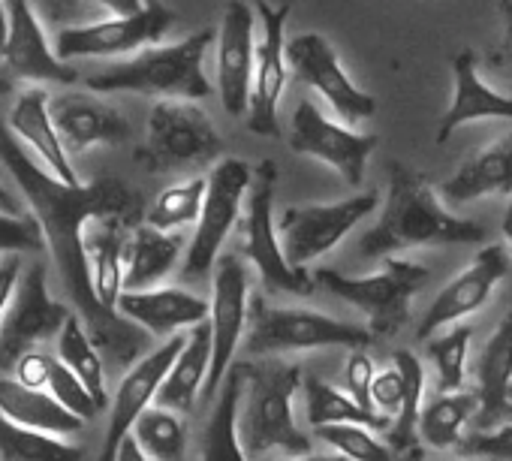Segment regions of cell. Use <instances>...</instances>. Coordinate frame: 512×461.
I'll return each mask as SVG.
<instances>
[{
  "label": "cell",
  "mask_w": 512,
  "mask_h": 461,
  "mask_svg": "<svg viewBox=\"0 0 512 461\" xmlns=\"http://www.w3.org/2000/svg\"><path fill=\"white\" fill-rule=\"evenodd\" d=\"M0 163L10 169L22 196L28 199V208L46 236V251L52 254L61 287L82 317L91 341L112 368H133L145 353H151V335L127 317L100 308L82 248V229L97 214H124L142 220V196L130 190L121 178H97L79 187L58 181L28 154V148L10 133L4 121H0Z\"/></svg>",
  "instance_id": "1"
},
{
  "label": "cell",
  "mask_w": 512,
  "mask_h": 461,
  "mask_svg": "<svg viewBox=\"0 0 512 461\" xmlns=\"http://www.w3.org/2000/svg\"><path fill=\"white\" fill-rule=\"evenodd\" d=\"M386 202L371 229L359 242L365 260H386L407 248H446V245H482L485 226L467 217H455L443 208L428 178L401 160L386 166Z\"/></svg>",
  "instance_id": "2"
},
{
  "label": "cell",
  "mask_w": 512,
  "mask_h": 461,
  "mask_svg": "<svg viewBox=\"0 0 512 461\" xmlns=\"http://www.w3.org/2000/svg\"><path fill=\"white\" fill-rule=\"evenodd\" d=\"M244 395L238 410V434L250 461H266L272 452L287 458L311 455V437L296 425L293 398L299 392L302 371L284 359H244L235 362Z\"/></svg>",
  "instance_id": "3"
},
{
  "label": "cell",
  "mask_w": 512,
  "mask_h": 461,
  "mask_svg": "<svg viewBox=\"0 0 512 461\" xmlns=\"http://www.w3.org/2000/svg\"><path fill=\"white\" fill-rule=\"evenodd\" d=\"M217 40L214 28H205L172 46H148L127 61L112 64L109 70L91 76L85 85L91 91H130L160 100H205L211 82L202 70L208 46Z\"/></svg>",
  "instance_id": "4"
},
{
  "label": "cell",
  "mask_w": 512,
  "mask_h": 461,
  "mask_svg": "<svg viewBox=\"0 0 512 461\" xmlns=\"http://www.w3.org/2000/svg\"><path fill=\"white\" fill-rule=\"evenodd\" d=\"M275 184H278L275 160H260V166L253 169L244 211L235 223L238 251L260 272V281L266 284L269 293L311 296L317 290L314 275L308 269H296L281 248L278 220H275Z\"/></svg>",
  "instance_id": "5"
},
{
  "label": "cell",
  "mask_w": 512,
  "mask_h": 461,
  "mask_svg": "<svg viewBox=\"0 0 512 461\" xmlns=\"http://www.w3.org/2000/svg\"><path fill=\"white\" fill-rule=\"evenodd\" d=\"M374 341V332L359 323L335 320L308 308H275L266 299L250 302V320L244 335L247 359H272L278 353L320 350V347H350L365 350Z\"/></svg>",
  "instance_id": "6"
},
{
  "label": "cell",
  "mask_w": 512,
  "mask_h": 461,
  "mask_svg": "<svg viewBox=\"0 0 512 461\" xmlns=\"http://www.w3.org/2000/svg\"><path fill=\"white\" fill-rule=\"evenodd\" d=\"M431 272L422 263L413 260H383L377 272L365 278L341 275L335 269H317L314 281L317 287L329 290L341 302L359 308L368 317V329L377 335H395L407 317H410V302L422 287L428 284Z\"/></svg>",
  "instance_id": "7"
},
{
  "label": "cell",
  "mask_w": 512,
  "mask_h": 461,
  "mask_svg": "<svg viewBox=\"0 0 512 461\" xmlns=\"http://www.w3.org/2000/svg\"><path fill=\"white\" fill-rule=\"evenodd\" d=\"M223 154V139L211 118L190 100H157L148 115L145 145L139 160L148 172H172L214 163Z\"/></svg>",
  "instance_id": "8"
},
{
  "label": "cell",
  "mask_w": 512,
  "mask_h": 461,
  "mask_svg": "<svg viewBox=\"0 0 512 461\" xmlns=\"http://www.w3.org/2000/svg\"><path fill=\"white\" fill-rule=\"evenodd\" d=\"M380 190H362L350 199L329 202V205H290L278 217V236L287 260L296 269H305L308 263L329 254L335 245H341L353 229L377 211Z\"/></svg>",
  "instance_id": "9"
},
{
  "label": "cell",
  "mask_w": 512,
  "mask_h": 461,
  "mask_svg": "<svg viewBox=\"0 0 512 461\" xmlns=\"http://www.w3.org/2000/svg\"><path fill=\"white\" fill-rule=\"evenodd\" d=\"M250 181H253V169L238 157H226L211 169L202 217L196 223L193 242L181 263L184 281H199L217 266L220 245L226 242V236L241 217V202L247 199Z\"/></svg>",
  "instance_id": "10"
},
{
  "label": "cell",
  "mask_w": 512,
  "mask_h": 461,
  "mask_svg": "<svg viewBox=\"0 0 512 461\" xmlns=\"http://www.w3.org/2000/svg\"><path fill=\"white\" fill-rule=\"evenodd\" d=\"M70 308L64 302L52 299L49 293V266L46 260H37L16 287L13 305L0 323V368L13 371L19 359L49 338L61 335L64 323L70 320Z\"/></svg>",
  "instance_id": "11"
},
{
  "label": "cell",
  "mask_w": 512,
  "mask_h": 461,
  "mask_svg": "<svg viewBox=\"0 0 512 461\" xmlns=\"http://www.w3.org/2000/svg\"><path fill=\"white\" fill-rule=\"evenodd\" d=\"M250 281L247 269L238 260V254H220L214 266V284H211V374L202 389V404H214L229 368L232 356L244 344L247 320H250V299H247Z\"/></svg>",
  "instance_id": "12"
},
{
  "label": "cell",
  "mask_w": 512,
  "mask_h": 461,
  "mask_svg": "<svg viewBox=\"0 0 512 461\" xmlns=\"http://www.w3.org/2000/svg\"><path fill=\"white\" fill-rule=\"evenodd\" d=\"M253 13L263 22V37L256 43V64L250 82V106H247V130L266 139L281 136L278 106L287 88V19L293 4L272 7L269 0H253Z\"/></svg>",
  "instance_id": "13"
},
{
  "label": "cell",
  "mask_w": 512,
  "mask_h": 461,
  "mask_svg": "<svg viewBox=\"0 0 512 461\" xmlns=\"http://www.w3.org/2000/svg\"><path fill=\"white\" fill-rule=\"evenodd\" d=\"M172 25H175V13L163 7L160 0H148L145 10L136 16H115L103 22L61 28L55 37V52L64 64L73 58L130 55V52H139L142 46L163 40L172 31Z\"/></svg>",
  "instance_id": "14"
},
{
  "label": "cell",
  "mask_w": 512,
  "mask_h": 461,
  "mask_svg": "<svg viewBox=\"0 0 512 461\" xmlns=\"http://www.w3.org/2000/svg\"><path fill=\"white\" fill-rule=\"evenodd\" d=\"M287 64L302 85L314 88L335 109V115H341L344 127H356L374 118L377 100L347 76L335 46L323 34L293 37L287 43Z\"/></svg>",
  "instance_id": "15"
},
{
  "label": "cell",
  "mask_w": 512,
  "mask_h": 461,
  "mask_svg": "<svg viewBox=\"0 0 512 461\" xmlns=\"http://www.w3.org/2000/svg\"><path fill=\"white\" fill-rule=\"evenodd\" d=\"M374 148H377V136H368V133L362 136L326 118L311 100H302L293 112L290 151L332 166L350 187H362Z\"/></svg>",
  "instance_id": "16"
},
{
  "label": "cell",
  "mask_w": 512,
  "mask_h": 461,
  "mask_svg": "<svg viewBox=\"0 0 512 461\" xmlns=\"http://www.w3.org/2000/svg\"><path fill=\"white\" fill-rule=\"evenodd\" d=\"M512 269V257L506 251V245H485L473 263L455 275L440 293L437 299L428 305L425 317L419 320L416 338L419 341H431L443 326L461 323L464 317L476 314L479 308H485V302L491 299L494 287L509 275Z\"/></svg>",
  "instance_id": "17"
},
{
  "label": "cell",
  "mask_w": 512,
  "mask_h": 461,
  "mask_svg": "<svg viewBox=\"0 0 512 461\" xmlns=\"http://www.w3.org/2000/svg\"><path fill=\"white\" fill-rule=\"evenodd\" d=\"M187 335H175L169 341H163L157 350L145 353L133 368H127L124 380L118 383V392L112 398V410H109V428L103 437V449H100V461H115L118 446L127 434H133L136 419L154 407L157 392L169 374V368L175 365L178 353L184 350Z\"/></svg>",
  "instance_id": "18"
},
{
  "label": "cell",
  "mask_w": 512,
  "mask_h": 461,
  "mask_svg": "<svg viewBox=\"0 0 512 461\" xmlns=\"http://www.w3.org/2000/svg\"><path fill=\"white\" fill-rule=\"evenodd\" d=\"M253 25V7L244 0H229L217 31V91L223 109L232 118H244L250 106V82L256 64Z\"/></svg>",
  "instance_id": "19"
},
{
  "label": "cell",
  "mask_w": 512,
  "mask_h": 461,
  "mask_svg": "<svg viewBox=\"0 0 512 461\" xmlns=\"http://www.w3.org/2000/svg\"><path fill=\"white\" fill-rule=\"evenodd\" d=\"M0 58L16 79L49 85H73L79 79L46 40L31 0H7V43Z\"/></svg>",
  "instance_id": "20"
},
{
  "label": "cell",
  "mask_w": 512,
  "mask_h": 461,
  "mask_svg": "<svg viewBox=\"0 0 512 461\" xmlns=\"http://www.w3.org/2000/svg\"><path fill=\"white\" fill-rule=\"evenodd\" d=\"M136 226H142L139 217L97 214L82 229V248L88 257L94 296L100 308L112 314H118V299L124 293V257Z\"/></svg>",
  "instance_id": "21"
},
{
  "label": "cell",
  "mask_w": 512,
  "mask_h": 461,
  "mask_svg": "<svg viewBox=\"0 0 512 461\" xmlns=\"http://www.w3.org/2000/svg\"><path fill=\"white\" fill-rule=\"evenodd\" d=\"M49 112L67 151L82 154L97 145H121L130 139L127 118L94 94L67 91L49 100Z\"/></svg>",
  "instance_id": "22"
},
{
  "label": "cell",
  "mask_w": 512,
  "mask_h": 461,
  "mask_svg": "<svg viewBox=\"0 0 512 461\" xmlns=\"http://www.w3.org/2000/svg\"><path fill=\"white\" fill-rule=\"evenodd\" d=\"M476 395L479 410L470 422L473 431H494L512 422V308L482 344L476 365Z\"/></svg>",
  "instance_id": "23"
},
{
  "label": "cell",
  "mask_w": 512,
  "mask_h": 461,
  "mask_svg": "<svg viewBox=\"0 0 512 461\" xmlns=\"http://www.w3.org/2000/svg\"><path fill=\"white\" fill-rule=\"evenodd\" d=\"M118 314L145 329L151 338H175L184 335L181 329H196L208 320L211 302L181 287H157L142 293H121Z\"/></svg>",
  "instance_id": "24"
},
{
  "label": "cell",
  "mask_w": 512,
  "mask_h": 461,
  "mask_svg": "<svg viewBox=\"0 0 512 461\" xmlns=\"http://www.w3.org/2000/svg\"><path fill=\"white\" fill-rule=\"evenodd\" d=\"M491 118L512 121V97H503L491 85H485V79L479 76L476 55L464 49L452 58V103L437 124V142H449V136L464 124Z\"/></svg>",
  "instance_id": "25"
},
{
  "label": "cell",
  "mask_w": 512,
  "mask_h": 461,
  "mask_svg": "<svg viewBox=\"0 0 512 461\" xmlns=\"http://www.w3.org/2000/svg\"><path fill=\"white\" fill-rule=\"evenodd\" d=\"M49 100L52 97L43 88L25 91L13 103L7 127H10L13 136L22 139V145L28 148L31 157H40L46 163V169L58 181H64L70 187H79L82 181H79V175H76V169L70 163V154H67V148H64V142L58 136V127H55L52 112H49Z\"/></svg>",
  "instance_id": "26"
},
{
  "label": "cell",
  "mask_w": 512,
  "mask_h": 461,
  "mask_svg": "<svg viewBox=\"0 0 512 461\" xmlns=\"http://www.w3.org/2000/svg\"><path fill=\"white\" fill-rule=\"evenodd\" d=\"M512 193V130L494 139L488 148L476 151L458 166L452 178L440 184V196L452 205H467L482 196Z\"/></svg>",
  "instance_id": "27"
},
{
  "label": "cell",
  "mask_w": 512,
  "mask_h": 461,
  "mask_svg": "<svg viewBox=\"0 0 512 461\" xmlns=\"http://www.w3.org/2000/svg\"><path fill=\"white\" fill-rule=\"evenodd\" d=\"M208 374H211V326L205 320L187 332L184 350L178 353L175 365L169 368L154 404L175 410V413H190L202 398Z\"/></svg>",
  "instance_id": "28"
},
{
  "label": "cell",
  "mask_w": 512,
  "mask_h": 461,
  "mask_svg": "<svg viewBox=\"0 0 512 461\" xmlns=\"http://www.w3.org/2000/svg\"><path fill=\"white\" fill-rule=\"evenodd\" d=\"M184 239L175 233H160V229L142 223L133 229L127 257H124V293L157 290L181 260Z\"/></svg>",
  "instance_id": "29"
},
{
  "label": "cell",
  "mask_w": 512,
  "mask_h": 461,
  "mask_svg": "<svg viewBox=\"0 0 512 461\" xmlns=\"http://www.w3.org/2000/svg\"><path fill=\"white\" fill-rule=\"evenodd\" d=\"M0 413L7 419H13L22 428L31 431H43L52 437H73L82 431V419L73 416L61 401H55L49 392L43 389H31L25 383H19L16 377H4L0 380Z\"/></svg>",
  "instance_id": "30"
},
{
  "label": "cell",
  "mask_w": 512,
  "mask_h": 461,
  "mask_svg": "<svg viewBox=\"0 0 512 461\" xmlns=\"http://www.w3.org/2000/svg\"><path fill=\"white\" fill-rule=\"evenodd\" d=\"M241 395H244V380H241L238 368L232 365L214 404H211V416L202 431V458L199 461H250L241 446V434H238Z\"/></svg>",
  "instance_id": "31"
},
{
  "label": "cell",
  "mask_w": 512,
  "mask_h": 461,
  "mask_svg": "<svg viewBox=\"0 0 512 461\" xmlns=\"http://www.w3.org/2000/svg\"><path fill=\"white\" fill-rule=\"evenodd\" d=\"M302 389H305L308 422L314 428H323V425H365L371 431L392 428V419H386L374 410H365L350 392H341L320 377H305Z\"/></svg>",
  "instance_id": "32"
},
{
  "label": "cell",
  "mask_w": 512,
  "mask_h": 461,
  "mask_svg": "<svg viewBox=\"0 0 512 461\" xmlns=\"http://www.w3.org/2000/svg\"><path fill=\"white\" fill-rule=\"evenodd\" d=\"M479 410L476 392H437L419 416V437L434 449H458L464 428Z\"/></svg>",
  "instance_id": "33"
},
{
  "label": "cell",
  "mask_w": 512,
  "mask_h": 461,
  "mask_svg": "<svg viewBox=\"0 0 512 461\" xmlns=\"http://www.w3.org/2000/svg\"><path fill=\"white\" fill-rule=\"evenodd\" d=\"M58 359L88 386V392L106 407L109 395H106V359L97 350V344L91 341L85 323L79 314H70V320L64 323L61 335H58Z\"/></svg>",
  "instance_id": "34"
},
{
  "label": "cell",
  "mask_w": 512,
  "mask_h": 461,
  "mask_svg": "<svg viewBox=\"0 0 512 461\" xmlns=\"http://www.w3.org/2000/svg\"><path fill=\"white\" fill-rule=\"evenodd\" d=\"M0 461H85V452L61 437L22 428L0 413Z\"/></svg>",
  "instance_id": "35"
},
{
  "label": "cell",
  "mask_w": 512,
  "mask_h": 461,
  "mask_svg": "<svg viewBox=\"0 0 512 461\" xmlns=\"http://www.w3.org/2000/svg\"><path fill=\"white\" fill-rule=\"evenodd\" d=\"M392 359H395L392 365L404 374L407 398H404V407H401L398 419L386 431V443L398 455H404L413 446H419L416 434H419V416H422V407H425V368H422V362H419V356L413 350H395Z\"/></svg>",
  "instance_id": "36"
},
{
  "label": "cell",
  "mask_w": 512,
  "mask_h": 461,
  "mask_svg": "<svg viewBox=\"0 0 512 461\" xmlns=\"http://www.w3.org/2000/svg\"><path fill=\"white\" fill-rule=\"evenodd\" d=\"M136 443L145 449L151 461H187V425L181 413L166 407H148L133 425Z\"/></svg>",
  "instance_id": "37"
},
{
  "label": "cell",
  "mask_w": 512,
  "mask_h": 461,
  "mask_svg": "<svg viewBox=\"0 0 512 461\" xmlns=\"http://www.w3.org/2000/svg\"><path fill=\"white\" fill-rule=\"evenodd\" d=\"M205 190H208V178H187L181 184L166 187L145 211V223L160 229V233H175V229L187 223H199Z\"/></svg>",
  "instance_id": "38"
},
{
  "label": "cell",
  "mask_w": 512,
  "mask_h": 461,
  "mask_svg": "<svg viewBox=\"0 0 512 461\" xmlns=\"http://www.w3.org/2000/svg\"><path fill=\"white\" fill-rule=\"evenodd\" d=\"M470 338H473V329L458 323L449 332L425 341L431 365H434L437 380H440V392H461L464 368H467V353H470Z\"/></svg>",
  "instance_id": "39"
},
{
  "label": "cell",
  "mask_w": 512,
  "mask_h": 461,
  "mask_svg": "<svg viewBox=\"0 0 512 461\" xmlns=\"http://www.w3.org/2000/svg\"><path fill=\"white\" fill-rule=\"evenodd\" d=\"M314 431L320 440H326L338 455L350 461H398L401 458L389 443H383L365 425H323Z\"/></svg>",
  "instance_id": "40"
},
{
  "label": "cell",
  "mask_w": 512,
  "mask_h": 461,
  "mask_svg": "<svg viewBox=\"0 0 512 461\" xmlns=\"http://www.w3.org/2000/svg\"><path fill=\"white\" fill-rule=\"evenodd\" d=\"M46 392L55 398V401H61L73 416H79L82 422H88V419H94L100 410H103V404L88 392V386L55 356V362H52V371H49V386H46Z\"/></svg>",
  "instance_id": "41"
},
{
  "label": "cell",
  "mask_w": 512,
  "mask_h": 461,
  "mask_svg": "<svg viewBox=\"0 0 512 461\" xmlns=\"http://www.w3.org/2000/svg\"><path fill=\"white\" fill-rule=\"evenodd\" d=\"M46 236L34 214H4L0 211V254H43Z\"/></svg>",
  "instance_id": "42"
},
{
  "label": "cell",
  "mask_w": 512,
  "mask_h": 461,
  "mask_svg": "<svg viewBox=\"0 0 512 461\" xmlns=\"http://www.w3.org/2000/svg\"><path fill=\"white\" fill-rule=\"evenodd\" d=\"M458 452L467 461H512V422L494 431H470L461 437Z\"/></svg>",
  "instance_id": "43"
},
{
  "label": "cell",
  "mask_w": 512,
  "mask_h": 461,
  "mask_svg": "<svg viewBox=\"0 0 512 461\" xmlns=\"http://www.w3.org/2000/svg\"><path fill=\"white\" fill-rule=\"evenodd\" d=\"M404 398H407V383H404V374L392 365L386 371H377L374 377V386H371V404L380 416L386 419H398L401 407H404Z\"/></svg>",
  "instance_id": "44"
},
{
  "label": "cell",
  "mask_w": 512,
  "mask_h": 461,
  "mask_svg": "<svg viewBox=\"0 0 512 461\" xmlns=\"http://www.w3.org/2000/svg\"><path fill=\"white\" fill-rule=\"evenodd\" d=\"M344 377H347V392H350L365 410H374V404H371V386H374L377 371H374V362H371V356H368L365 350H353V353H350V359H347V365H344ZM374 413H377V410H374Z\"/></svg>",
  "instance_id": "45"
},
{
  "label": "cell",
  "mask_w": 512,
  "mask_h": 461,
  "mask_svg": "<svg viewBox=\"0 0 512 461\" xmlns=\"http://www.w3.org/2000/svg\"><path fill=\"white\" fill-rule=\"evenodd\" d=\"M52 362H55L52 353H46V350H31V353H25V356L19 359V365L13 368V377H16L19 383L31 386V389H43V392H46Z\"/></svg>",
  "instance_id": "46"
},
{
  "label": "cell",
  "mask_w": 512,
  "mask_h": 461,
  "mask_svg": "<svg viewBox=\"0 0 512 461\" xmlns=\"http://www.w3.org/2000/svg\"><path fill=\"white\" fill-rule=\"evenodd\" d=\"M500 22H503L500 43H497V49L488 55V64H491L494 73L512 79V0H500Z\"/></svg>",
  "instance_id": "47"
},
{
  "label": "cell",
  "mask_w": 512,
  "mask_h": 461,
  "mask_svg": "<svg viewBox=\"0 0 512 461\" xmlns=\"http://www.w3.org/2000/svg\"><path fill=\"white\" fill-rule=\"evenodd\" d=\"M40 7V16L52 25H61L70 28L76 19H82V10H85V0H37Z\"/></svg>",
  "instance_id": "48"
},
{
  "label": "cell",
  "mask_w": 512,
  "mask_h": 461,
  "mask_svg": "<svg viewBox=\"0 0 512 461\" xmlns=\"http://www.w3.org/2000/svg\"><path fill=\"white\" fill-rule=\"evenodd\" d=\"M19 278H22V260L19 257H7L4 263H0V323H4V317L13 305Z\"/></svg>",
  "instance_id": "49"
},
{
  "label": "cell",
  "mask_w": 512,
  "mask_h": 461,
  "mask_svg": "<svg viewBox=\"0 0 512 461\" xmlns=\"http://www.w3.org/2000/svg\"><path fill=\"white\" fill-rule=\"evenodd\" d=\"M100 7H106L112 16H136L145 10V0H97Z\"/></svg>",
  "instance_id": "50"
},
{
  "label": "cell",
  "mask_w": 512,
  "mask_h": 461,
  "mask_svg": "<svg viewBox=\"0 0 512 461\" xmlns=\"http://www.w3.org/2000/svg\"><path fill=\"white\" fill-rule=\"evenodd\" d=\"M115 461H151V458H148V455H145V449L136 443V437H133V434H127V437L121 440V446H118Z\"/></svg>",
  "instance_id": "51"
},
{
  "label": "cell",
  "mask_w": 512,
  "mask_h": 461,
  "mask_svg": "<svg viewBox=\"0 0 512 461\" xmlns=\"http://www.w3.org/2000/svg\"><path fill=\"white\" fill-rule=\"evenodd\" d=\"M0 211H4V214H25L19 199H16V193L4 181H0Z\"/></svg>",
  "instance_id": "52"
},
{
  "label": "cell",
  "mask_w": 512,
  "mask_h": 461,
  "mask_svg": "<svg viewBox=\"0 0 512 461\" xmlns=\"http://www.w3.org/2000/svg\"><path fill=\"white\" fill-rule=\"evenodd\" d=\"M266 461H350V458H344V455H317V452H311V455H299V458H266Z\"/></svg>",
  "instance_id": "53"
},
{
  "label": "cell",
  "mask_w": 512,
  "mask_h": 461,
  "mask_svg": "<svg viewBox=\"0 0 512 461\" xmlns=\"http://www.w3.org/2000/svg\"><path fill=\"white\" fill-rule=\"evenodd\" d=\"M503 242H506V251L512 257V205H509V211L503 217Z\"/></svg>",
  "instance_id": "54"
},
{
  "label": "cell",
  "mask_w": 512,
  "mask_h": 461,
  "mask_svg": "<svg viewBox=\"0 0 512 461\" xmlns=\"http://www.w3.org/2000/svg\"><path fill=\"white\" fill-rule=\"evenodd\" d=\"M7 43V0H0V49Z\"/></svg>",
  "instance_id": "55"
},
{
  "label": "cell",
  "mask_w": 512,
  "mask_h": 461,
  "mask_svg": "<svg viewBox=\"0 0 512 461\" xmlns=\"http://www.w3.org/2000/svg\"><path fill=\"white\" fill-rule=\"evenodd\" d=\"M422 458H425L422 446H413V449H410V452H404V455H401L398 461H422Z\"/></svg>",
  "instance_id": "56"
}]
</instances>
